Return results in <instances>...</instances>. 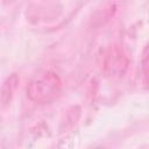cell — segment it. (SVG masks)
<instances>
[{"label":"cell","instance_id":"cell-2","mask_svg":"<svg viewBox=\"0 0 149 149\" xmlns=\"http://www.w3.org/2000/svg\"><path fill=\"white\" fill-rule=\"evenodd\" d=\"M129 66V59L119 47H111L105 54L104 71L109 77H122Z\"/></svg>","mask_w":149,"mask_h":149},{"label":"cell","instance_id":"cell-3","mask_svg":"<svg viewBox=\"0 0 149 149\" xmlns=\"http://www.w3.org/2000/svg\"><path fill=\"white\" fill-rule=\"evenodd\" d=\"M19 81H20V78L17 73H12L6 78L0 90V100L2 105H8L12 101L13 95L19 86Z\"/></svg>","mask_w":149,"mask_h":149},{"label":"cell","instance_id":"cell-4","mask_svg":"<svg viewBox=\"0 0 149 149\" xmlns=\"http://www.w3.org/2000/svg\"><path fill=\"white\" fill-rule=\"evenodd\" d=\"M148 63H149V52H148V45L144 47L143 49V52H142V61H141V64H142V72H143V81H144V85L147 86L148 85Z\"/></svg>","mask_w":149,"mask_h":149},{"label":"cell","instance_id":"cell-5","mask_svg":"<svg viewBox=\"0 0 149 149\" xmlns=\"http://www.w3.org/2000/svg\"><path fill=\"white\" fill-rule=\"evenodd\" d=\"M95 149H105L104 147H98V148H95Z\"/></svg>","mask_w":149,"mask_h":149},{"label":"cell","instance_id":"cell-1","mask_svg":"<svg viewBox=\"0 0 149 149\" xmlns=\"http://www.w3.org/2000/svg\"><path fill=\"white\" fill-rule=\"evenodd\" d=\"M62 92V80L52 71L36 73L27 85L26 93L29 100L37 104H47L56 99Z\"/></svg>","mask_w":149,"mask_h":149}]
</instances>
